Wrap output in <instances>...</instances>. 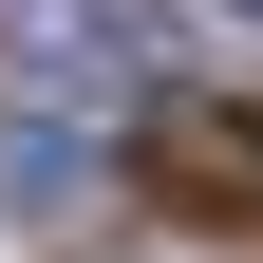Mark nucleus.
<instances>
[{
    "label": "nucleus",
    "mask_w": 263,
    "mask_h": 263,
    "mask_svg": "<svg viewBox=\"0 0 263 263\" xmlns=\"http://www.w3.org/2000/svg\"><path fill=\"white\" fill-rule=\"evenodd\" d=\"M19 76H38V94H76V113H113V94L151 113V94H170L132 0H19Z\"/></svg>",
    "instance_id": "1"
},
{
    "label": "nucleus",
    "mask_w": 263,
    "mask_h": 263,
    "mask_svg": "<svg viewBox=\"0 0 263 263\" xmlns=\"http://www.w3.org/2000/svg\"><path fill=\"white\" fill-rule=\"evenodd\" d=\"M94 188V132L76 113H0V207H76Z\"/></svg>",
    "instance_id": "3"
},
{
    "label": "nucleus",
    "mask_w": 263,
    "mask_h": 263,
    "mask_svg": "<svg viewBox=\"0 0 263 263\" xmlns=\"http://www.w3.org/2000/svg\"><path fill=\"white\" fill-rule=\"evenodd\" d=\"M132 151L188 188V207H226V226H263V113H226V94H151L132 113Z\"/></svg>",
    "instance_id": "2"
},
{
    "label": "nucleus",
    "mask_w": 263,
    "mask_h": 263,
    "mask_svg": "<svg viewBox=\"0 0 263 263\" xmlns=\"http://www.w3.org/2000/svg\"><path fill=\"white\" fill-rule=\"evenodd\" d=\"M245 19H263V0H245Z\"/></svg>",
    "instance_id": "4"
}]
</instances>
